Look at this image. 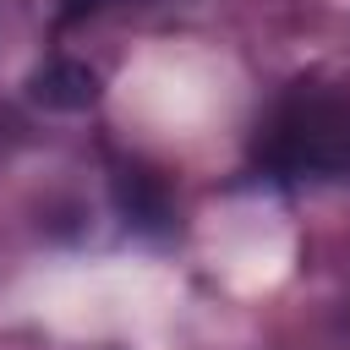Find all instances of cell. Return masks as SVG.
Instances as JSON below:
<instances>
[{"mask_svg": "<svg viewBox=\"0 0 350 350\" xmlns=\"http://www.w3.org/2000/svg\"><path fill=\"white\" fill-rule=\"evenodd\" d=\"M252 159L262 180H279V186L350 180V93L290 88L257 126Z\"/></svg>", "mask_w": 350, "mask_h": 350, "instance_id": "6da1fadb", "label": "cell"}, {"mask_svg": "<svg viewBox=\"0 0 350 350\" xmlns=\"http://www.w3.org/2000/svg\"><path fill=\"white\" fill-rule=\"evenodd\" d=\"M27 93L44 109H88L98 98V71L82 66V60H49L44 71H33Z\"/></svg>", "mask_w": 350, "mask_h": 350, "instance_id": "7a4b0ae2", "label": "cell"}, {"mask_svg": "<svg viewBox=\"0 0 350 350\" xmlns=\"http://www.w3.org/2000/svg\"><path fill=\"white\" fill-rule=\"evenodd\" d=\"M115 197H120V213H126L131 224H148V230H164V224H170V202H164V191H159L153 175L120 170V175H115Z\"/></svg>", "mask_w": 350, "mask_h": 350, "instance_id": "3957f363", "label": "cell"}, {"mask_svg": "<svg viewBox=\"0 0 350 350\" xmlns=\"http://www.w3.org/2000/svg\"><path fill=\"white\" fill-rule=\"evenodd\" d=\"M104 0H60V22H77V16H88V11H98Z\"/></svg>", "mask_w": 350, "mask_h": 350, "instance_id": "277c9868", "label": "cell"}]
</instances>
